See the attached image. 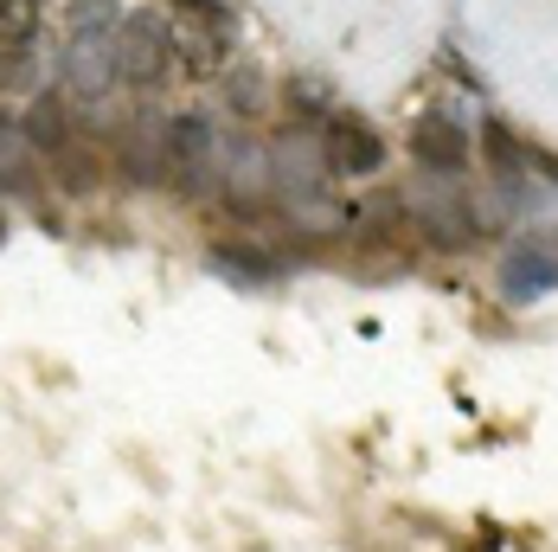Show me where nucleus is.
Here are the masks:
<instances>
[{"mask_svg": "<svg viewBox=\"0 0 558 552\" xmlns=\"http://www.w3.org/2000/svg\"><path fill=\"white\" fill-rule=\"evenodd\" d=\"M270 167H277V193L289 206L302 200H322L335 167H328V148H322V129H282L270 142Z\"/></svg>", "mask_w": 558, "mask_h": 552, "instance_id": "f257e3e1", "label": "nucleus"}, {"mask_svg": "<svg viewBox=\"0 0 558 552\" xmlns=\"http://www.w3.org/2000/svg\"><path fill=\"white\" fill-rule=\"evenodd\" d=\"M58 77L77 104H104L116 84H122V46L116 33H71V46L58 58Z\"/></svg>", "mask_w": 558, "mask_h": 552, "instance_id": "f03ea898", "label": "nucleus"}, {"mask_svg": "<svg viewBox=\"0 0 558 552\" xmlns=\"http://www.w3.org/2000/svg\"><path fill=\"white\" fill-rule=\"evenodd\" d=\"M116 46H122V84H135V91H155V84L168 77V64L180 58L173 26L161 13H129V20L116 26Z\"/></svg>", "mask_w": 558, "mask_h": 552, "instance_id": "7ed1b4c3", "label": "nucleus"}, {"mask_svg": "<svg viewBox=\"0 0 558 552\" xmlns=\"http://www.w3.org/2000/svg\"><path fill=\"white\" fill-rule=\"evenodd\" d=\"M437 180H456V173H424L417 187H411V219L424 225V238L437 244V251H462V244H475V206L456 193V187H437Z\"/></svg>", "mask_w": 558, "mask_h": 552, "instance_id": "20e7f679", "label": "nucleus"}, {"mask_svg": "<svg viewBox=\"0 0 558 552\" xmlns=\"http://www.w3.org/2000/svg\"><path fill=\"white\" fill-rule=\"evenodd\" d=\"M168 180L199 200V193H219V129L206 116H173V161H168Z\"/></svg>", "mask_w": 558, "mask_h": 552, "instance_id": "39448f33", "label": "nucleus"}, {"mask_svg": "<svg viewBox=\"0 0 558 552\" xmlns=\"http://www.w3.org/2000/svg\"><path fill=\"white\" fill-rule=\"evenodd\" d=\"M219 193L238 213H257L270 193H277V167H270V142H219Z\"/></svg>", "mask_w": 558, "mask_h": 552, "instance_id": "423d86ee", "label": "nucleus"}, {"mask_svg": "<svg viewBox=\"0 0 558 552\" xmlns=\"http://www.w3.org/2000/svg\"><path fill=\"white\" fill-rule=\"evenodd\" d=\"M322 148H328V167H335V173H353V180H366V173L386 167V142H379V129L360 122V116H328Z\"/></svg>", "mask_w": 558, "mask_h": 552, "instance_id": "0eeeda50", "label": "nucleus"}, {"mask_svg": "<svg viewBox=\"0 0 558 552\" xmlns=\"http://www.w3.org/2000/svg\"><path fill=\"white\" fill-rule=\"evenodd\" d=\"M411 161L424 167V173H462V167H469V129L449 122L444 110L417 116V129H411Z\"/></svg>", "mask_w": 558, "mask_h": 552, "instance_id": "6e6552de", "label": "nucleus"}, {"mask_svg": "<svg viewBox=\"0 0 558 552\" xmlns=\"http://www.w3.org/2000/svg\"><path fill=\"white\" fill-rule=\"evenodd\" d=\"M558 289V251L553 244H513L501 264V296L507 302H539Z\"/></svg>", "mask_w": 558, "mask_h": 552, "instance_id": "1a4fd4ad", "label": "nucleus"}, {"mask_svg": "<svg viewBox=\"0 0 558 552\" xmlns=\"http://www.w3.org/2000/svg\"><path fill=\"white\" fill-rule=\"evenodd\" d=\"M180 58H186V71H219L231 58V13L219 0H193V33H186Z\"/></svg>", "mask_w": 558, "mask_h": 552, "instance_id": "9d476101", "label": "nucleus"}, {"mask_svg": "<svg viewBox=\"0 0 558 552\" xmlns=\"http://www.w3.org/2000/svg\"><path fill=\"white\" fill-rule=\"evenodd\" d=\"M20 122H26V142H33L46 161H58V155L71 148V110H64V97H52V91H39Z\"/></svg>", "mask_w": 558, "mask_h": 552, "instance_id": "9b49d317", "label": "nucleus"}, {"mask_svg": "<svg viewBox=\"0 0 558 552\" xmlns=\"http://www.w3.org/2000/svg\"><path fill=\"white\" fill-rule=\"evenodd\" d=\"M520 225H533L546 244L558 251V173L553 180H526V206H520Z\"/></svg>", "mask_w": 558, "mask_h": 552, "instance_id": "f8f14e48", "label": "nucleus"}, {"mask_svg": "<svg viewBox=\"0 0 558 552\" xmlns=\"http://www.w3.org/2000/svg\"><path fill=\"white\" fill-rule=\"evenodd\" d=\"M39 148L26 142V122H13V116H0V187H26V161H33Z\"/></svg>", "mask_w": 558, "mask_h": 552, "instance_id": "ddd939ff", "label": "nucleus"}, {"mask_svg": "<svg viewBox=\"0 0 558 552\" xmlns=\"http://www.w3.org/2000/svg\"><path fill=\"white\" fill-rule=\"evenodd\" d=\"M289 219H295V231H308V238H340L347 231V206H335L328 193L322 200H302V206H289Z\"/></svg>", "mask_w": 558, "mask_h": 552, "instance_id": "4468645a", "label": "nucleus"}, {"mask_svg": "<svg viewBox=\"0 0 558 552\" xmlns=\"http://www.w3.org/2000/svg\"><path fill=\"white\" fill-rule=\"evenodd\" d=\"M39 33V0H0V46H33Z\"/></svg>", "mask_w": 558, "mask_h": 552, "instance_id": "2eb2a0df", "label": "nucleus"}, {"mask_svg": "<svg viewBox=\"0 0 558 552\" xmlns=\"http://www.w3.org/2000/svg\"><path fill=\"white\" fill-rule=\"evenodd\" d=\"M213 264H219L225 276H251V283H270V257H264V251H238V244H219V251H213Z\"/></svg>", "mask_w": 558, "mask_h": 552, "instance_id": "dca6fc26", "label": "nucleus"}, {"mask_svg": "<svg viewBox=\"0 0 558 552\" xmlns=\"http://www.w3.org/2000/svg\"><path fill=\"white\" fill-rule=\"evenodd\" d=\"M116 0H77V33H116Z\"/></svg>", "mask_w": 558, "mask_h": 552, "instance_id": "f3484780", "label": "nucleus"}, {"mask_svg": "<svg viewBox=\"0 0 558 552\" xmlns=\"http://www.w3.org/2000/svg\"><path fill=\"white\" fill-rule=\"evenodd\" d=\"M7 84H13V64H7V58H0V91H7Z\"/></svg>", "mask_w": 558, "mask_h": 552, "instance_id": "a211bd4d", "label": "nucleus"}]
</instances>
